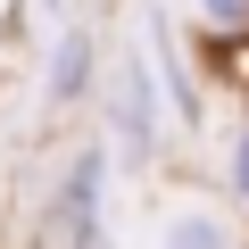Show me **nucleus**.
I'll return each mask as SVG.
<instances>
[{
  "label": "nucleus",
  "instance_id": "39448f33",
  "mask_svg": "<svg viewBox=\"0 0 249 249\" xmlns=\"http://www.w3.org/2000/svg\"><path fill=\"white\" fill-rule=\"evenodd\" d=\"M183 9H191V25L216 34V42H241V34H249V0H183Z\"/></svg>",
  "mask_w": 249,
  "mask_h": 249
},
{
  "label": "nucleus",
  "instance_id": "f03ea898",
  "mask_svg": "<svg viewBox=\"0 0 249 249\" xmlns=\"http://www.w3.org/2000/svg\"><path fill=\"white\" fill-rule=\"evenodd\" d=\"M100 208H108V142H83V150L58 166V191H50L58 241H67V249H108Z\"/></svg>",
  "mask_w": 249,
  "mask_h": 249
},
{
  "label": "nucleus",
  "instance_id": "f257e3e1",
  "mask_svg": "<svg viewBox=\"0 0 249 249\" xmlns=\"http://www.w3.org/2000/svg\"><path fill=\"white\" fill-rule=\"evenodd\" d=\"M108 150L133 175H150L158 150H166V108H158L150 50H116V67H108Z\"/></svg>",
  "mask_w": 249,
  "mask_h": 249
},
{
  "label": "nucleus",
  "instance_id": "7ed1b4c3",
  "mask_svg": "<svg viewBox=\"0 0 249 249\" xmlns=\"http://www.w3.org/2000/svg\"><path fill=\"white\" fill-rule=\"evenodd\" d=\"M100 83V34L83 25V17H67L58 34H50V67H42V108L50 116H67V108H83V91Z\"/></svg>",
  "mask_w": 249,
  "mask_h": 249
},
{
  "label": "nucleus",
  "instance_id": "423d86ee",
  "mask_svg": "<svg viewBox=\"0 0 249 249\" xmlns=\"http://www.w3.org/2000/svg\"><path fill=\"white\" fill-rule=\"evenodd\" d=\"M224 191L249 208V108L232 116V133H224Z\"/></svg>",
  "mask_w": 249,
  "mask_h": 249
},
{
  "label": "nucleus",
  "instance_id": "20e7f679",
  "mask_svg": "<svg viewBox=\"0 0 249 249\" xmlns=\"http://www.w3.org/2000/svg\"><path fill=\"white\" fill-rule=\"evenodd\" d=\"M158 249H241V241H232V224L216 208H175L158 224Z\"/></svg>",
  "mask_w": 249,
  "mask_h": 249
}]
</instances>
